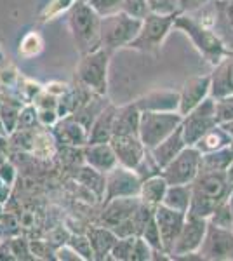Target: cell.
I'll use <instances>...</instances> for the list:
<instances>
[{
  "label": "cell",
  "mask_w": 233,
  "mask_h": 261,
  "mask_svg": "<svg viewBox=\"0 0 233 261\" xmlns=\"http://www.w3.org/2000/svg\"><path fill=\"white\" fill-rule=\"evenodd\" d=\"M211 96V73L197 75L185 81L179 89V113L186 115Z\"/></svg>",
  "instance_id": "14"
},
{
  "label": "cell",
  "mask_w": 233,
  "mask_h": 261,
  "mask_svg": "<svg viewBox=\"0 0 233 261\" xmlns=\"http://www.w3.org/2000/svg\"><path fill=\"white\" fill-rule=\"evenodd\" d=\"M30 249L35 259H56V247L49 241H30Z\"/></svg>",
  "instance_id": "37"
},
{
  "label": "cell",
  "mask_w": 233,
  "mask_h": 261,
  "mask_svg": "<svg viewBox=\"0 0 233 261\" xmlns=\"http://www.w3.org/2000/svg\"><path fill=\"white\" fill-rule=\"evenodd\" d=\"M174 21L176 16H162L150 12L146 18H143L141 30L136 39L131 42L129 47L141 50V53H159L169 33L174 28Z\"/></svg>",
  "instance_id": "7"
},
{
  "label": "cell",
  "mask_w": 233,
  "mask_h": 261,
  "mask_svg": "<svg viewBox=\"0 0 233 261\" xmlns=\"http://www.w3.org/2000/svg\"><path fill=\"white\" fill-rule=\"evenodd\" d=\"M2 92H6V89H4V82H2V77H0V94Z\"/></svg>",
  "instance_id": "52"
},
{
  "label": "cell",
  "mask_w": 233,
  "mask_h": 261,
  "mask_svg": "<svg viewBox=\"0 0 233 261\" xmlns=\"http://www.w3.org/2000/svg\"><path fill=\"white\" fill-rule=\"evenodd\" d=\"M118 108L108 103L99 115L96 117L92 125L89 127V143H108L113 138V125H115Z\"/></svg>",
  "instance_id": "22"
},
{
  "label": "cell",
  "mask_w": 233,
  "mask_h": 261,
  "mask_svg": "<svg viewBox=\"0 0 233 261\" xmlns=\"http://www.w3.org/2000/svg\"><path fill=\"white\" fill-rule=\"evenodd\" d=\"M39 122V108L35 107V103H27L23 105V108L19 110V119H18V129H33Z\"/></svg>",
  "instance_id": "35"
},
{
  "label": "cell",
  "mask_w": 233,
  "mask_h": 261,
  "mask_svg": "<svg viewBox=\"0 0 233 261\" xmlns=\"http://www.w3.org/2000/svg\"><path fill=\"white\" fill-rule=\"evenodd\" d=\"M53 136L58 143L73 148H84L89 143V130L73 115L61 117L53 129Z\"/></svg>",
  "instance_id": "16"
},
{
  "label": "cell",
  "mask_w": 233,
  "mask_h": 261,
  "mask_svg": "<svg viewBox=\"0 0 233 261\" xmlns=\"http://www.w3.org/2000/svg\"><path fill=\"white\" fill-rule=\"evenodd\" d=\"M82 2H87V0H82Z\"/></svg>",
  "instance_id": "56"
},
{
  "label": "cell",
  "mask_w": 233,
  "mask_h": 261,
  "mask_svg": "<svg viewBox=\"0 0 233 261\" xmlns=\"http://www.w3.org/2000/svg\"><path fill=\"white\" fill-rule=\"evenodd\" d=\"M143 19L134 18L124 11L101 18V47L115 53L118 49L129 47L131 42L138 37Z\"/></svg>",
  "instance_id": "5"
},
{
  "label": "cell",
  "mask_w": 233,
  "mask_h": 261,
  "mask_svg": "<svg viewBox=\"0 0 233 261\" xmlns=\"http://www.w3.org/2000/svg\"><path fill=\"white\" fill-rule=\"evenodd\" d=\"M138 235L134 237H124V239H118L117 244L113 246L112 254H110V259H115V261H131V256H133V246L134 241H136Z\"/></svg>",
  "instance_id": "34"
},
{
  "label": "cell",
  "mask_w": 233,
  "mask_h": 261,
  "mask_svg": "<svg viewBox=\"0 0 233 261\" xmlns=\"http://www.w3.org/2000/svg\"><path fill=\"white\" fill-rule=\"evenodd\" d=\"M226 18H228V23L230 27L233 28V0H226Z\"/></svg>",
  "instance_id": "48"
},
{
  "label": "cell",
  "mask_w": 233,
  "mask_h": 261,
  "mask_svg": "<svg viewBox=\"0 0 233 261\" xmlns=\"http://www.w3.org/2000/svg\"><path fill=\"white\" fill-rule=\"evenodd\" d=\"M230 150L233 151V140H231V143H230Z\"/></svg>",
  "instance_id": "55"
},
{
  "label": "cell",
  "mask_w": 233,
  "mask_h": 261,
  "mask_svg": "<svg viewBox=\"0 0 233 261\" xmlns=\"http://www.w3.org/2000/svg\"><path fill=\"white\" fill-rule=\"evenodd\" d=\"M82 159L84 164L94 167L101 172H108L113 167L118 166L115 150L112 143H87L82 148Z\"/></svg>",
  "instance_id": "20"
},
{
  "label": "cell",
  "mask_w": 233,
  "mask_h": 261,
  "mask_svg": "<svg viewBox=\"0 0 233 261\" xmlns=\"http://www.w3.org/2000/svg\"><path fill=\"white\" fill-rule=\"evenodd\" d=\"M113 150H115L117 161L120 166L129 167V169H136L141 159L146 155L148 148L143 145L139 134H131V136H113L112 140Z\"/></svg>",
  "instance_id": "15"
},
{
  "label": "cell",
  "mask_w": 233,
  "mask_h": 261,
  "mask_svg": "<svg viewBox=\"0 0 233 261\" xmlns=\"http://www.w3.org/2000/svg\"><path fill=\"white\" fill-rule=\"evenodd\" d=\"M219 124L223 125L224 129L228 130V133H230V136L233 138V120H226V122H219Z\"/></svg>",
  "instance_id": "49"
},
{
  "label": "cell",
  "mask_w": 233,
  "mask_h": 261,
  "mask_svg": "<svg viewBox=\"0 0 233 261\" xmlns=\"http://www.w3.org/2000/svg\"><path fill=\"white\" fill-rule=\"evenodd\" d=\"M148 9L153 14H162V16H177L181 14L179 2L177 0H146Z\"/></svg>",
  "instance_id": "33"
},
{
  "label": "cell",
  "mask_w": 233,
  "mask_h": 261,
  "mask_svg": "<svg viewBox=\"0 0 233 261\" xmlns=\"http://www.w3.org/2000/svg\"><path fill=\"white\" fill-rule=\"evenodd\" d=\"M87 4L101 16V18H103V16L122 11L124 0H87Z\"/></svg>",
  "instance_id": "38"
},
{
  "label": "cell",
  "mask_w": 233,
  "mask_h": 261,
  "mask_svg": "<svg viewBox=\"0 0 233 261\" xmlns=\"http://www.w3.org/2000/svg\"><path fill=\"white\" fill-rule=\"evenodd\" d=\"M167 188L169 183L162 174L151 176V178L143 179L141 190H139V199H141V202H145V204L151 205V207H159L164 202Z\"/></svg>",
  "instance_id": "26"
},
{
  "label": "cell",
  "mask_w": 233,
  "mask_h": 261,
  "mask_svg": "<svg viewBox=\"0 0 233 261\" xmlns=\"http://www.w3.org/2000/svg\"><path fill=\"white\" fill-rule=\"evenodd\" d=\"M27 49H30L27 58H32V56H35V54L40 53V49H42V39H40L39 33L32 32V33H28V35L24 37L23 40H21V44H19V54H24V53H27Z\"/></svg>",
  "instance_id": "41"
},
{
  "label": "cell",
  "mask_w": 233,
  "mask_h": 261,
  "mask_svg": "<svg viewBox=\"0 0 233 261\" xmlns=\"http://www.w3.org/2000/svg\"><path fill=\"white\" fill-rule=\"evenodd\" d=\"M77 181L84 188H87L97 200L103 202L105 190H107V172H101L94 167L84 164L77 172Z\"/></svg>",
  "instance_id": "25"
},
{
  "label": "cell",
  "mask_w": 233,
  "mask_h": 261,
  "mask_svg": "<svg viewBox=\"0 0 233 261\" xmlns=\"http://www.w3.org/2000/svg\"><path fill=\"white\" fill-rule=\"evenodd\" d=\"M202 171V153L195 146H186L162 169L169 185H192Z\"/></svg>",
  "instance_id": "9"
},
{
  "label": "cell",
  "mask_w": 233,
  "mask_h": 261,
  "mask_svg": "<svg viewBox=\"0 0 233 261\" xmlns=\"http://www.w3.org/2000/svg\"><path fill=\"white\" fill-rule=\"evenodd\" d=\"M61 119L58 113V108H39V122L40 125H50V127H54L56 125V122Z\"/></svg>",
  "instance_id": "43"
},
{
  "label": "cell",
  "mask_w": 233,
  "mask_h": 261,
  "mask_svg": "<svg viewBox=\"0 0 233 261\" xmlns=\"http://www.w3.org/2000/svg\"><path fill=\"white\" fill-rule=\"evenodd\" d=\"M141 112H179V91L159 89L134 101Z\"/></svg>",
  "instance_id": "19"
},
{
  "label": "cell",
  "mask_w": 233,
  "mask_h": 261,
  "mask_svg": "<svg viewBox=\"0 0 233 261\" xmlns=\"http://www.w3.org/2000/svg\"><path fill=\"white\" fill-rule=\"evenodd\" d=\"M2 214H4V204L0 202V216H2Z\"/></svg>",
  "instance_id": "54"
},
{
  "label": "cell",
  "mask_w": 233,
  "mask_h": 261,
  "mask_svg": "<svg viewBox=\"0 0 233 261\" xmlns=\"http://www.w3.org/2000/svg\"><path fill=\"white\" fill-rule=\"evenodd\" d=\"M87 235H89V239H91V246H92V251H94V259L97 261L110 259L113 246H115L118 241V237L113 233V230L105 225L91 226V228L87 230Z\"/></svg>",
  "instance_id": "23"
},
{
  "label": "cell",
  "mask_w": 233,
  "mask_h": 261,
  "mask_svg": "<svg viewBox=\"0 0 233 261\" xmlns=\"http://www.w3.org/2000/svg\"><path fill=\"white\" fill-rule=\"evenodd\" d=\"M56 259L59 261H82V258L77 254V251L70 244H63L56 249Z\"/></svg>",
  "instance_id": "44"
},
{
  "label": "cell",
  "mask_w": 233,
  "mask_h": 261,
  "mask_svg": "<svg viewBox=\"0 0 233 261\" xmlns=\"http://www.w3.org/2000/svg\"><path fill=\"white\" fill-rule=\"evenodd\" d=\"M192 197H193L192 185H169L162 204L174 209V211L188 214L190 205H192Z\"/></svg>",
  "instance_id": "28"
},
{
  "label": "cell",
  "mask_w": 233,
  "mask_h": 261,
  "mask_svg": "<svg viewBox=\"0 0 233 261\" xmlns=\"http://www.w3.org/2000/svg\"><path fill=\"white\" fill-rule=\"evenodd\" d=\"M9 195H11V185H0V202L2 204H6L7 200H9Z\"/></svg>",
  "instance_id": "47"
},
{
  "label": "cell",
  "mask_w": 233,
  "mask_h": 261,
  "mask_svg": "<svg viewBox=\"0 0 233 261\" xmlns=\"http://www.w3.org/2000/svg\"><path fill=\"white\" fill-rule=\"evenodd\" d=\"M0 178H2L4 183L11 185V187H12V183L16 181V167L12 166V164L7 161V159L2 164H0Z\"/></svg>",
  "instance_id": "45"
},
{
  "label": "cell",
  "mask_w": 233,
  "mask_h": 261,
  "mask_svg": "<svg viewBox=\"0 0 233 261\" xmlns=\"http://www.w3.org/2000/svg\"><path fill=\"white\" fill-rule=\"evenodd\" d=\"M233 162V151L230 145L211 153H202V171L200 172H226Z\"/></svg>",
  "instance_id": "29"
},
{
  "label": "cell",
  "mask_w": 233,
  "mask_h": 261,
  "mask_svg": "<svg viewBox=\"0 0 233 261\" xmlns=\"http://www.w3.org/2000/svg\"><path fill=\"white\" fill-rule=\"evenodd\" d=\"M226 178H228V183H230V187L233 188V162L230 164V167H228V171H226Z\"/></svg>",
  "instance_id": "50"
},
{
  "label": "cell",
  "mask_w": 233,
  "mask_h": 261,
  "mask_svg": "<svg viewBox=\"0 0 233 261\" xmlns=\"http://www.w3.org/2000/svg\"><path fill=\"white\" fill-rule=\"evenodd\" d=\"M122 11L131 16H134V18H139V19L146 18V16L150 14L146 0H124Z\"/></svg>",
  "instance_id": "42"
},
{
  "label": "cell",
  "mask_w": 233,
  "mask_h": 261,
  "mask_svg": "<svg viewBox=\"0 0 233 261\" xmlns=\"http://www.w3.org/2000/svg\"><path fill=\"white\" fill-rule=\"evenodd\" d=\"M198 254L202 259L209 261H233V230L219 228L209 223Z\"/></svg>",
  "instance_id": "12"
},
{
  "label": "cell",
  "mask_w": 233,
  "mask_h": 261,
  "mask_svg": "<svg viewBox=\"0 0 233 261\" xmlns=\"http://www.w3.org/2000/svg\"><path fill=\"white\" fill-rule=\"evenodd\" d=\"M155 258V251L150 247L145 239L141 235H138L136 241H134L133 246V256H131V261H150Z\"/></svg>",
  "instance_id": "39"
},
{
  "label": "cell",
  "mask_w": 233,
  "mask_h": 261,
  "mask_svg": "<svg viewBox=\"0 0 233 261\" xmlns=\"http://www.w3.org/2000/svg\"><path fill=\"white\" fill-rule=\"evenodd\" d=\"M9 246L14 259H35L32 249H30V241H27L24 237H11Z\"/></svg>",
  "instance_id": "40"
},
{
  "label": "cell",
  "mask_w": 233,
  "mask_h": 261,
  "mask_svg": "<svg viewBox=\"0 0 233 261\" xmlns=\"http://www.w3.org/2000/svg\"><path fill=\"white\" fill-rule=\"evenodd\" d=\"M207 228H209L207 220L186 214V221L171 251V259H179L186 254H198V249L205 239Z\"/></svg>",
  "instance_id": "10"
},
{
  "label": "cell",
  "mask_w": 233,
  "mask_h": 261,
  "mask_svg": "<svg viewBox=\"0 0 233 261\" xmlns=\"http://www.w3.org/2000/svg\"><path fill=\"white\" fill-rule=\"evenodd\" d=\"M226 204L230 205V209L233 211V188H231L230 193H228V197H226Z\"/></svg>",
  "instance_id": "51"
},
{
  "label": "cell",
  "mask_w": 233,
  "mask_h": 261,
  "mask_svg": "<svg viewBox=\"0 0 233 261\" xmlns=\"http://www.w3.org/2000/svg\"><path fill=\"white\" fill-rule=\"evenodd\" d=\"M139 122H141V110L133 103L118 107L115 125H113V136H131L139 134Z\"/></svg>",
  "instance_id": "24"
},
{
  "label": "cell",
  "mask_w": 233,
  "mask_h": 261,
  "mask_svg": "<svg viewBox=\"0 0 233 261\" xmlns=\"http://www.w3.org/2000/svg\"><path fill=\"white\" fill-rule=\"evenodd\" d=\"M219 124L218 119V101L213 96H209L205 101H202L197 108H193L190 113L183 115V122H181V130L188 146H193L195 143L200 140L202 136Z\"/></svg>",
  "instance_id": "8"
},
{
  "label": "cell",
  "mask_w": 233,
  "mask_h": 261,
  "mask_svg": "<svg viewBox=\"0 0 233 261\" xmlns=\"http://www.w3.org/2000/svg\"><path fill=\"white\" fill-rule=\"evenodd\" d=\"M207 221L214 226H219V228L233 230V211L230 209V205L226 204V200L221 202V204L214 209V213L211 214Z\"/></svg>",
  "instance_id": "31"
},
{
  "label": "cell",
  "mask_w": 233,
  "mask_h": 261,
  "mask_svg": "<svg viewBox=\"0 0 233 261\" xmlns=\"http://www.w3.org/2000/svg\"><path fill=\"white\" fill-rule=\"evenodd\" d=\"M174 28L183 32L185 35L192 40L193 47L198 50V54H200L209 65L214 66L216 63L221 61V58L228 53V49L224 47V42L221 40V37H219L218 33L211 30L205 23H200V21L185 14V12L176 16Z\"/></svg>",
  "instance_id": "3"
},
{
  "label": "cell",
  "mask_w": 233,
  "mask_h": 261,
  "mask_svg": "<svg viewBox=\"0 0 233 261\" xmlns=\"http://www.w3.org/2000/svg\"><path fill=\"white\" fill-rule=\"evenodd\" d=\"M139 204H141L139 197H120V199L103 202V211H101L99 223L112 228V226L118 225V223L133 218V214L136 213Z\"/></svg>",
  "instance_id": "18"
},
{
  "label": "cell",
  "mask_w": 233,
  "mask_h": 261,
  "mask_svg": "<svg viewBox=\"0 0 233 261\" xmlns=\"http://www.w3.org/2000/svg\"><path fill=\"white\" fill-rule=\"evenodd\" d=\"M233 138L230 136L226 129L223 127L221 124H216L214 127H211L204 136L200 138L197 143H195V148H197L200 153H211V151H218L221 148H226L231 143Z\"/></svg>",
  "instance_id": "27"
},
{
  "label": "cell",
  "mask_w": 233,
  "mask_h": 261,
  "mask_svg": "<svg viewBox=\"0 0 233 261\" xmlns=\"http://www.w3.org/2000/svg\"><path fill=\"white\" fill-rule=\"evenodd\" d=\"M66 16L70 33L80 56L101 47V16L87 2L77 0Z\"/></svg>",
  "instance_id": "2"
},
{
  "label": "cell",
  "mask_w": 233,
  "mask_h": 261,
  "mask_svg": "<svg viewBox=\"0 0 233 261\" xmlns=\"http://www.w3.org/2000/svg\"><path fill=\"white\" fill-rule=\"evenodd\" d=\"M211 96L214 99L233 96V50H228L211 71Z\"/></svg>",
  "instance_id": "17"
},
{
  "label": "cell",
  "mask_w": 233,
  "mask_h": 261,
  "mask_svg": "<svg viewBox=\"0 0 233 261\" xmlns=\"http://www.w3.org/2000/svg\"><path fill=\"white\" fill-rule=\"evenodd\" d=\"M181 122L183 115L179 112H141L139 138L143 145L151 150L181 127Z\"/></svg>",
  "instance_id": "6"
},
{
  "label": "cell",
  "mask_w": 233,
  "mask_h": 261,
  "mask_svg": "<svg viewBox=\"0 0 233 261\" xmlns=\"http://www.w3.org/2000/svg\"><path fill=\"white\" fill-rule=\"evenodd\" d=\"M141 183L143 181L136 174V171L118 164L117 167L107 172V190H105L103 202L120 199V197H139Z\"/></svg>",
  "instance_id": "11"
},
{
  "label": "cell",
  "mask_w": 233,
  "mask_h": 261,
  "mask_svg": "<svg viewBox=\"0 0 233 261\" xmlns=\"http://www.w3.org/2000/svg\"><path fill=\"white\" fill-rule=\"evenodd\" d=\"M155 220L160 228V235H162L164 249L171 256L172 247H174L177 237H179V233H181V228H183V225L186 221V214L174 211V209L160 204L159 207L155 209Z\"/></svg>",
  "instance_id": "13"
},
{
  "label": "cell",
  "mask_w": 233,
  "mask_h": 261,
  "mask_svg": "<svg viewBox=\"0 0 233 261\" xmlns=\"http://www.w3.org/2000/svg\"><path fill=\"white\" fill-rule=\"evenodd\" d=\"M77 254L82 258V261H92L94 259V251H92V246H91V239H89L87 233H71L68 242Z\"/></svg>",
  "instance_id": "30"
},
{
  "label": "cell",
  "mask_w": 233,
  "mask_h": 261,
  "mask_svg": "<svg viewBox=\"0 0 233 261\" xmlns=\"http://www.w3.org/2000/svg\"><path fill=\"white\" fill-rule=\"evenodd\" d=\"M75 2H77V0H50L47 6H45V9L42 11L40 21L54 19V18H58L59 14H63V12H68L71 7H73Z\"/></svg>",
  "instance_id": "32"
},
{
  "label": "cell",
  "mask_w": 233,
  "mask_h": 261,
  "mask_svg": "<svg viewBox=\"0 0 233 261\" xmlns=\"http://www.w3.org/2000/svg\"><path fill=\"white\" fill-rule=\"evenodd\" d=\"M4 58H2V37H0V61H2Z\"/></svg>",
  "instance_id": "53"
},
{
  "label": "cell",
  "mask_w": 233,
  "mask_h": 261,
  "mask_svg": "<svg viewBox=\"0 0 233 261\" xmlns=\"http://www.w3.org/2000/svg\"><path fill=\"white\" fill-rule=\"evenodd\" d=\"M186 146H188V143H186L183 136V130H181V127H177L171 136L165 138L162 143H159L155 148H151L150 153L153 155L155 162L160 166V169H164L169 162L174 161Z\"/></svg>",
  "instance_id": "21"
},
{
  "label": "cell",
  "mask_w": 233,
  "mask_h": 261,
  "mask_svg": "<svg viewBox=\"0 0 233 261\" xmlns=\"http://www.w3.org/2000/svg\"><path fill=\"white\" fill-rule=\"evenodd\" d=\"M112 54L108 49L97 47L87 54H82L79 60L75 77L79 86H84L94 94L107 96L108 92V70Z\"/></svg>",
  "instance_id": "4"
},
{
  "label": "cell",
  "mask_w": 233,
  "mask_h": 261,
  "mask_svg": "<svg viewBox=\"0 0 233 261\" xmlns=\"http://www.w3.org/2000/svg\"><path fill=\"white\" fill-rule=\"evenodd\" d=\"M179 2V9H181V14H190V12H195L198 9H202V7L205 6V4H209L211 0H177Z\"/></svg>",
  "instance_id": "46"
},
{
  "label": "cell",
  "mask_w": 233,
  "mask_h": 261,
  "mask_svg": "<svg viewBox=\"0 0 233 261\" xmlns=\"http://www.w3.org/2000/svg\"><path fill=\"white\" fill-rule=\"evenodd\" d=\"M134 171H136V174L141 178V181L146 178H151V176L162 174V169H160V166L155 162V159H153V155L150 153V150L146 151V155L141 159V162L138 164V167Z\"/></svg>",
  "instance_id": "36"
},
{
  "label": "cell",
  "mask_w": 233,
  "mask_h": 261,
  "mask_svg": "<svg viewBox=\"0 0 233 261\" xmlns=\"http://www.w3.org/2000/svg\"><path fill=\"white\" fill-rule=\"evenodd\" d=\"M192 188L193 197L188 214L204 218V220H209L214 209L226 200L228 193L231 190L226 172H200L198 178L192 183Z\"/></svg>",
  "instance_id": "1"
}]
</instances>
